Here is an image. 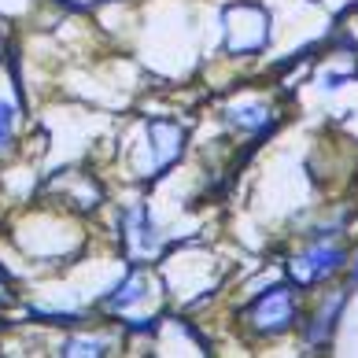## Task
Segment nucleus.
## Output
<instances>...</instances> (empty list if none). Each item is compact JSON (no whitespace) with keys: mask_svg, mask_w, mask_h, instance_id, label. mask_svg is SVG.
Listing matches in <instances>:
<instances>
[{"mask_svg":"<svg viewBox=\"0 0 358 358\" xmlns=\"http://www.w3.org/2000/svg\"><path fill=\"white\" fill-rule=\"evenodd\" d=\"M244 322L251 325L255 336H285L288 329L299 325V285L285 281V285H270L266 292H259L248 303Z\"/></svg>","mask_w":358,"mask_h":358,"instance_id":"f257e3e1","label":"nucleus"},{"mask_svg":"<svg viewBox=\"0 0 358 358\" xmlns=\"http://www.w3.org/2000/svg\"><path fill=\"white\" fill-rule=\"evenodd\" d=\"M348 266V251L340 244H329V241H314L307 251H299L296 259L288 262V273L299 288H310V285H325Z\"/></svg>","mask_w":358,"mask_h":358,"instance_id":"f03ea898","label":"nucleus"},{"mask_svg":"<svg viewBox=\"0 0 358 358\" xmlns=\"http://www.w3.org/2000/svg\"><path fill=\"white\" fill-rule=\"evenodd\" d=\"M351 292L340 288V292H329V296L317 303V310L307 317V325H303V340H307V348H317L325 351L329 343H333L336 329H340V317H343V307H348Z\"/></svg>","mask_w":358,"mask_h":358,"instance_id":"7ed1b4c3","label":"nucleus"},{"mask_svg":"<svg viewBox=\"0 0 358 358\" xmlns=\"http://www.w3.org/2000/svg\"><path fill=\"white\" fill-rule=\"evenodd\" d=\"M148 137H152V155H155V170H166L174 166L181 152H185V129L178 122H166V118H155L148 126Z\"/></svg>","mask_w":358,"mask_h":358,"instance_id":"20e7f679","label":"nucleus"},{"mask_svg":"<svg viewBox=\"0 0 358 358\" xmlns=\"http://www.w3.org/2000/svg\"><path fill=\"white\" fill-rule=\"evenodd\" d=\"M225 122H229L233 129H244V134L266 137L270 129H273V115H270L266 103H241V108L225 111Z\"/></svg>","mask_w":358,"mask_h":358,"instance_id":"39448f33","label":"nucleus"},{"mask_svg":"<svg viewBox=\"0 0 358 358\" xmlns=\"http://www.w3.org/2000/svg\"><path fill=\"white\" fill-rule=\"evenodd\" d=\"M122 233H126V241L134 244L141 255H152L155 244H159V236H155L152 222H148V210H144L141 203H137V207H129L126 215H122Z\"/></svg>","mask_w":358,"mask_h":358,"instance_id":"423d86ee","label":"nucleus"},{"mask_svg":"<svg viewBox=\"0 0 358 358\" xmlns=\"http://www.w3.org/2000/svg\"><path fill=\"white\" fill-rule=\"evenodd\" d=\"M141 296H144V277L141 273H129L126 281L115 288V296L103 299V307H108V310H126V307H134Z\"/></svg>","mask_w":358,"mask_h":358,"instance_id":"0eeeda50","label":"nucleus"},{"mask_svg":"<svg viewBox=\"0 0 358 358\" xmlns=\"http://www.w3.org/2000/svg\"><path fill=\"white\" fill-rule=\"evenodd\" d=\"M63 355H85V358H96V355H111V343L108 340H92V336H74L63 343Z\"/></svg>","mask_w":358,"mask_h":358,"instance_id":"6e6552de","label":"nucleus"},{"mask_svg":"<svg viewBox=\"0 0 358 358\" xmlns=\"http://www.w3.org/2000/svg\"><path fill=\"white\" fill-rule=\"evenodd\" d=\"M11 137H15V108L0 100V152L11 148Z\"/></svg>","mask_w":358,"mask_h":358,"instance_id":"1a4fd4ad","label":"nucleus"},{"mask_svg":"<svg viewBox=\"0 0 358 358\" xmlns=\"http://www.w3.org/2000/svg\"><path fill=\"white\" fill-rule=\"evenodd\" d=\"M129 333H155V317H144V322H129Z\"/></svg>","mask_w":358,"mask_h":358,"instance_id":"9d476101","label":"nucleus"},{"mask_svg":"<svg viewBox=\"0 0 358 358\" xmlns=\"http://www.w3.org/2000/svg\"><path fill=\"white\" fill-rule=\"evenodd\" d=\"M348 266H351V285H358V251H355V259L348 262Z\"/></svg>","mask_w":358,"mask_h":358,"instance_id":"9b49d317","label":"nucleus"},{"mask_svg":"<svg viewBox=\"0 0 358 358\" xmlns=\"http://www.w3.org/2000/svg\"><path fill=\"white\" fill-rule=\"evenodd\" d=\"M0 285H11V273H8L4 266H0Z\"/></svg>","mask_w":358,"mask_h":358,"instance_id":"f8f14e48","label":"nucleus"},{"mask_svg":"<svg viewBox=\"0 0 358 358\" xmlns=\"http://www.w3.org/2000/svg\"><path fill=\"white\" fill-rule=\"evenodd\" d=\"M4 299H8V296H4V285H0V303H4Z\"/></svg>","mask_w":358,"mask_h":358,"instance_id":"ddd939ff","label":"nucleus"}]
</instances>
